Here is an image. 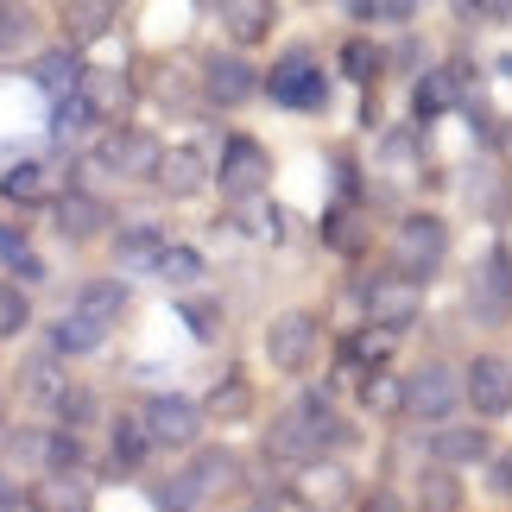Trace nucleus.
I'll return each instance as SVG.
<instances>
[{"instance_id":"3","label":"nucleus","mask_w":512,"mask_h":512,"mask_svg":"<svg viewBox=\"0 0 512 512\" xmlns=\"http://www.w3.org/2000/svg\"><path fill=\"white\" fill-rule=\"evenodd\" d=\"M468 317L475 323H506L512 317V253L494 241L481 253V266H475V279H468Z\"/></svg>"},{"instance_id":"21","label":"nucleus","mask_w":512,"mask_h":512,"mask_svg":"<svg viewBox=\"0 0 512 512\" xmlns=\"http://www.w3.org/2000/svg\"><path fill=\"white\" fill-rule=\"evenodd\" d=\"M222 26L234 45H260L272 32V0H222Z\"/></svg>"},{"instance_id":"23","label":"nucleus","mask_w":512,"mask_h":512,"mask_svg":"<svg viewBox=\"0 0 512 512\" xmlns=\"http://www.w3.org/2000/svg\"><path fill=\"white\" fill-rule=\"evenodd\" d=\"M190 481H196V494H228L234 481H241V468H234L228 449H196V462H190Z\"/></svg>"},{"instance_id":"38","label":"nucleus","mask_w":512,"mask_h":512,"mask_svg":"<svg viewBox=\"0 0 512 512\" xmlns=\"http://www.w3.org/2000/svg\"><path fill=\"white\" fill-rule=\"evenodd\" d=\"M26 32H32V13H26V7H13V0H0V51L26 45Z\"/></svg>"},{"instance_id":"8","label":"nucleus","mask_w":512,"mask_h":512,"mask_svg":"<svg viewBox=\"0 0 512 512\" xmlns=\"http://www.w3.org/2000/svg\"><path fill=\"white\" fill-rule=\"evenodd\" d=\"M266 361L279 373H304L317 361V317H310V310H279V317L266 323Z\"/></svg>"},{"instance_id":"41","label":"nucleus","mask_w":512,"mask_h":512,"mask_svg":"<svg viewBox=\"0 0 512 512\" xmlns=\"http://www.w3.org/2000/svg\"><path fill=\"white\" fill-rule=\"evenodd\" d=\"M361 512H405V506H399V500H392L386 487H380V494H367V506H361Z\"/></svg>"},{"instance_id":"2","label":"nucleus","mask_w":512,"mask_h":512,"mask_svg":"<svg viewBox=\"0 0 512 512\" xmlns=\"http://www.w3.org/2000/svg\"><path fill=\"white\" fill-rule=\"evenodd\" d=\"M449 260V228H443V215H405L399 234H392V266L405 272V279H430Z\"/></svg>"},{"instance_id":"27","label":"nucleus","mask_w":512,"mask_h":512,"mask_svg":"<svg viewBox=\"0 0 512 512\" xmlns=\"http://www.w3.org/2000/svg\"><path fill=\"white\" fill-rule=\"evenodd\" d=\"M89 310V317H102V323H121L127 317V285L121 279H95V285H83V298H76Z\"/></svg>"},{"instance_id":"31","label":"nucleus","mask_w":512,"mask_h":512,"mask_svg":"<svg viewBox=\"0 0 512 512\" xmlns=\"http://www.w3.org/2000/svg\"><path fill=\"white\" fill-rule=\"evenodd\" d=\"M108 7L114 0H70V32H76V45H83V38H95V32H108Z\"/></svg>"},{"instance_id":"17","label":"nucleus","mask_w":512,"mask_h":512,"mask_svg":"<svg viewBox=\"0 0 512 512\" xmlns=\"http://www.w3.org/2000/svg\"><path fill=\"white\" fill-rule=\"evenodd\" d=\"M95 159H102L108 171H152L159 165V146H152L146 133H133V127H114V133H102Z\"/></svg>"},{"instance_id":"13","label":"nucleus","mask_w":512,"mask_h":512,"mask_svg":"<svg viewBox=\"0 0 512 512\" xmlns=\"http://www.w3.org/2000/svg\"><path fill=\"white\" fill-rule=\"evenodd\" d=\"M51 215H57V234H64V241H95V234H108V222H114V209L89 190H64L51 203Z\"/></svg>"},{"instance_id":"18","label":"nucleus","mask_w":512,"mask_h":512,"mask_svg":"<svg viewBox=\"0 0 512 512\" xmlns=\"http://www.w3.org/2000/svg\"><path fill=\"white\" fill-rule=\"evenodd\" d=\"M108 329H114V323L89 317V310L76 304V310H64V317L51 323V348H57V354H95V348H102V336H108Z\"/></svg>"},{"instance_id":"25","label":"nucleus","mask_w":512,"mask_h":512,"mask_svg":"<svg viewBox=\"0 0 512 512\" xmlns=\"http://www.w3.org/2000/svg\"><path fill=\"white\" fill-rule=\"evenodd\" d=\"M418 506H424V512H462V487H456V475H449V462L424 468V481H418Z\"/></svg>"},{"instance_id":"28","label":"nucleus","mask_w":512,"mask_h":512,"mask_svg":"<svg viewBox=\"0 0 512 512\" xmlns=\"http://www.w3.org/2000/svg\"><path fill=\"white\" fill-rule=\"evenodd\" d=\"M114 253H121V266H159L165 260V234L159 228H127L121 241H114Z\"/></svg>"},{"instance_id":"15","label":"nucleus","mask_w":512,"mask_h":512,"mask_svg":"<svg viewBox=\"0 0 512 512\" xmlns=\"http://www.w3.org/2000/svg\"><path fill=\"white\" fill-rule=\"evenodd\" d=\"M152 184L165 196H190V190L209 184V159L196 146H171V152H159V165H152Z\"/></svg>"},{"instance_id":"14","label":"nucleus","mask_w":512,"mask_h":512,"mask_svg":"<svg viewBox=\"0 0 512 512\" xmlns=\"http://www.w3.org/2000/svg\"><path fill=\"white\" fill-rule=\"evenodd\" d=\"M76 95L89 102V114H95L102 127H121V121H127V102H133V83H127L121 70H89L83 83H76Z\"/></svg>"},{"instance_id":"35","label":"nucleus","mask_w":512,"mask_h":512,"mask_svg":"<svg viewBox=\"0 0 512 512\" xmlns=\"http://www.w3.org/2000/svg\"><path fill=\"white\" fill-rule=\"evenodd\" d=\"M159 272H165L171 285H196V279H203V260H196L190 247H165V260H159Z\"/></svg>"},{"instance_id":"4","label":"nucleus","mask_w":512,"mask_h":512,"mask_svg":"<svg viewBox=\"0 0 512 512\" xmlns=\"http://www.w3.org/2000/svg\"><path fill=\"white\" fill-rule=\"evenodd\" d=\"M361 310H367V323H373V329L399 336V329H411V323H418V310H424V298H418V279H405V272L392 266V279H373V285H361Z\"/></svg>"},{"instance_id":"1","label":"nucleus","mask_w":512,"mask_h":512,"mask_svg":"<svg viewBox=\"0 0 512 512\" xmlns=\"http://www.w3.org/2000/svg\"><path fill=\"white\" fill-rule=\"evenodd\" d=\"M348 424L336 418V405L323 399V392H304V399H291L279 411V424H272L266 449L285 462H310V456H329V443H342Z\"/></svg>"},{"instance_id":"20","label":"nucleus","mask_w":512,"mask_h":512,"mask_svg":"<svg viewBox=\"0 0 512 512\" xmlns=\"http://www.w3.org/2000/svg\"><path fill=\"white\" fill-rule=\"evenodd\" d=\"M38 512H89V487H83V468H51V481L32 494Z\"/></svg>"},{"instance_id":"26","label":"nucleus","mask_w":512,"mask_h":512,"mask_svg":"<svg viewBox=\"0 0 512 512\" xmlns=\"http://www.w3.org/2000/svg\"><path fill=\"white\" fill-rule=\"evenodd\" d=\"M0 196H7V203H45V196H51V171L45 165H13L7 177H0Z\"/></svg>"},{"instance_id":"33","label":"nucleus","mask_w":512,"mask_h":512,"mask_svg":"<svg viewBox=\"0 0 512 512\" xmlns=\"http://www.w3.org/2000/svg\"><path fill=\"white\" fill-rule=\"evenodd\" d=\"M323 241H336L342 253H361V215H354V209L323 215Z\"/></svg>"},{"instance_id":"5","label":"nucleus","mask_w":512,"mask_h":512,"mask_svg":"<svg viewBox=\"0 0 512 512\" xmlns=\"http://www.w3.org/2000/svg\"><path fill=\"white\" fill-rule=\"evenodd\" d=\"M272 177V159L260 140H228L222 146V165H215V190L228 196V203H253V196L266 190Z\"/></svg>"},{"instance_id":"37","label":"nucleus","mask_w":512,"mask_h":512,"mask_svg":"<svg viewBox=\"0 0 512 512\" xmlns=\"http://www.w3.org/2000/svg\"><path fill=\"white\" fill-rule=\"evenodd\" d=\"M367 405H373V411H405V380L373 373V380H367Z\"/></svg>"},{"instance_id":"29","label":"nucleus","mask_w":512,"mask_h":512,"mask_svg":"<svg viewBox=\"0 0 512 512\" xmlns=\"http://www.w3.org/2000/svg\"><path fill=\"white\" fill-rule=\"evenodd\" d=\"M253 405V386H247V373H222L209 392V418H241V411Z\"/></svg>"},{"instance_id":"43","label":"nucleus","mask_w":512,"mask_h":512,"mask_svg":"<svg viewBox=\"0 0 512 512\" xmlns=\"http://www.w3.org/2000/svg\"><path fill=\"white\" fill-rule=\"evenodd\" d=\"M494 19H512V0H494Z\"/></svg>"},{"instance_id":"7","label":"nucleus","mask_w":512,"mask_h":512,"mask_svg":"<svg viewBox=\"0 0 512 512\" xmlns=\"http://www.w3.org/2000/svg\"><path fill=\"white\" fill-rule=\"evenodd\" d=\"M456 399H462V380H456V367H443V361H424L405 380V418H418V424H443L449 411H456Z\"/></svg>"},{"instance_id":"19","label":"nucleus","mask_w":512,"mask_h":512,"mask_svg":"<svg viewBox=\"0 0 512 512\" xmlns=\"http://www.w3.org/2000/svg\"><path fill=\"white\" fill-rule=\"evenodd\" d=\"M456 102H462V64H449V70H430V76H418L411 114H418V121H437V114H449Z\"/></svg>"},{"instance_id":"22","label":"nucleus","mask_w":512,"mask_h":512,"mask_svg":"<svg viewBox=\"0 0 512 512\" xmlns=\"http://www.w3.org/2000/svg\"><path fill=\"white\" fill-rule=\"evenodd\" d=\"M83 57H76V51H45V57H38V64H32V83L38 89H45V95H76V83H83Z\"/></svg>"},{"instance_id":"39","label":"nucleus","mask_w":512,"mask_h":512,"mask_svg":"<svg viewBox=\"0 0 512 512\" xmlns=\"http://www.w3.org/2000/svg\"><path fill=\"white\" fill-rule=\"evenodd\" d=\"M487 481H494V494H500V500H512V449L487 456Z\"/></svg>"},{"instance_id":"42","label":"nucleus","mask_w":512,"mask_h":512,"mask_svg":"<svg viewBox=\"0 0 512 512\" xmlns=\"http://www.w3.org/2000/svg\"><path fill=\"white\" fill-rule=\"evenodd\" d=\"M0 512H19V500H13V487H0Z\"/></svg>"},{"instance_id":"36","label":"nucleus","mask_w":512,"mask_h":512,"mask_svg":"<svg viewBox=\"0 0 512 512\" xmlns=\"http://www.w3.org/2000/svg\"><path fill=\"white\" fill-rule=\"evenodd\" d=\"M411 7H418V0H348V13H354V19H386V26L411 19Z\"/></svg>"},{"instance_id":"30","label":"nucleus","mask_w":512,"mask_h":512,"mask_svg":"<svg viewBox=\"0 0 512 512\" xmlns=\"http://www.w3.org/2000/svg\"><path fill=\"white\" fill-rule=\"evenodd\" d=\"M146 449H152L146 418H121V424H114V462H121V468H140Z\"/></svg>"},{"instance_id":"9","label":"nucleus","mask_w":512,"mask_h":512,"mask_svg":"<svg viewBox=\"0 0 512 512\" xmlns=\"http://www.w3.org/2000/svg\"><path fill=\"white\" fill-rule=\"evenodd\" d=\"M462 399L481 411V418H506L512 411V361L500 354H475L462 373Z\"/></svg>"},{"instance_id":"34","label":"nucleus","mask_w":512,"mask_h":512,"mask_svg":"<svg viewBox=\"0 0 512 512\" xmlns=\"http://www.w3.org/2000/svg\"><path fill=\"white\" fill-rule=\"evenodd\" d=\"M26 329V291L19 285H0V342H13Z\"/></svg>"},{"instance_id":"6","label":"nucleus","mask_w":512,"mask_h":512,"mask_svg":"<svg viewBox=\"0 0 512 512\" xmlns=\"http://www.w3.org/2000/svg\"><path fill=\"white\" fill-rule=\"evenodd\" d=\"M266 95H272L279 108H323L329 76H323V64H317L310 51H291V57H279V64H272Z\"/></svg>"},{"instance_id":"32","label":"nucleus","mask_w":512,"mask_h":512,"mask_svg":"<svg viewBox=\"0 0 512 512\" xmlns=\"http://www.w3.org/2000/svg\"><path fill=\"white\" fill-rule=\"evenodd\" d=\"M342 76L348 83H373V76H380V51H373L367 38H348L342 45Z\"/></svg>"},{"instance_id":"10","label":"nucleus","mask_w":512,"mask_h":512,"mask_svg":"<svg viewBox=\"0 0 512 512\" xmlns=\"http://www.w3.org/2000/svg\"><path fill=\"white\" fill-rule=\"evenodd\" d=\"M291 500H298L304 512H342V506L354 500V481H348V468L310 456V462L298 468V481H291Z\"/></svg>"},{"instance_id":"40","label":"nucleus","mask_w":512,"mask_h":512,"mask_svg":"<svg viewBox=\"0 0 512 512\" xmlns=\"http://www.w3.org/2000/svg\"><path fill=\"white\" fill-rule=\"evenodd\" d=\"M462 19H494V0H456Z\"/></svg>"},{"instance_id":"11","label":"nucleus","mask_w":512,"mask_h":512,"mask_svg":"<svg viewBox=\"0 0 512 512\" xmlns=\"http://www.w3.org/2000/svg\"><path fill=\"white\" fill-rule=\"evenodd\" d=\"M260 89V76H253V64L241 51H215V57H203V95L215 108H241L247 95Z\"/></svg>"},{"instance_id":"24","label":"nucleus","mask_w":512,"mask_h":512,"mask_svg":"<svg viewBox=\"0 0 512 512\" xmlns=\"http://www.w3.org/2000/svg\"><path fill=\"white\" fill-rule=\"evenodd\" d=\"M19 392H26L32 405H51L57 411L70 386H64V373H57V361H26V367H19Z\"/></svg>"},{"instance_id":"12","label":"nucleus","mask_w":512,"mask_h":512,"mask_svg":"<svg viewBox=\"0 0 512 512\" xmlns=\"http://www.w3.org/2000/svg\"><path fill=\"white\" fill-rule=\"evenodd\" d=\"M146 430L159 449H190L196 430H203V411H196L190 399H177V392H159V399L146 405Z\"/></svg>"},{"instance_id":"16","label":"nucleus","mask_w":512,"mask_h":512,"mask_svg":"<svg viewBox=\"0 0 512 512\" xmlns=\"http://www.w3.org/2000/svg\"><path fill=\"white\" fill-rule=\"evenodd\" d=\"M487 456H494V443H487L481 424H437V437H430V462L462 468V462H487Z\"/></svg>"}]
</instances>
